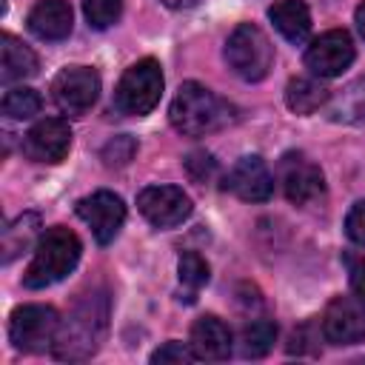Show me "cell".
<instances>
[{
    "label": "cell",
    "mask_w": 365,
    "mask_h": 365,
    "mask_svg": "<svg viewBox=\"0 0 365 365\" xmlns=\"http://www.w3.org/2000/svg\"><path fill=\"white\" fill-rule=\"evenodd\" d=\"M71 23L74 14L68 0H37L34 9L29 11V31L48 43L66 40L71 34Z\"/></svg>",
    "instance_id": "2e32d148"
},
{
    "label": "cell",
    "mask_w": 365,
    "mask_h": 365,
    "mask_svg": "<svg viewBox=\"0 0 365 365\" xmlns=\"http://www.w3.org/2000/svg\"><path fill=\"white\" fill-rule=\"evenodd\" d=\"M60 328V317L51 305H20L9 317V339L23 354H37L54 342Z\"/></svg>",
    "instance_id": "8992f818"
},
{
    "label": "cell",
    "mask_w": 365,
    "mask_h": 365,
    "mask_svg": "<svg viewBox=\"0 0 365 365\" xmlns=\"http://www.w3.org/2000/svg\"><path fill=\"white\" fill-rule=\"evenodd\" d=\"M356 29H359V34L365 37V0H362L359 9H356Z\"/></svg>",
    "instance_id": "4dcf8cb0"
},
{
    "label": "cell",
    "mask_w": 365,
    "mask_h": 365,
    "mask_svg": "<svg viewBox=\"0 0 365 365\" xmlns=\"http://www.w3.org/2000/svg\"><path fill=\"white\" fill-rule=\"evenodd\" d=\"M277 339V325L271 319H254L242 328V336H240V351L242 356H251V359H259L271 351Z\"/></svg>",
    "instance_id": "44dd1931"
},
{
    "label": "cell",
    "mask_w": 365,
    "mask_h": 365,
    "mask_svg": "<svg viewBox=\"0 0 365 365\" xmlns=\"http://www.w3.org/2000/svg\"><path fill=\"white\" fill-rule=\"evenodd\" d=\"M106 328H108V299L106 294H88L74 305V311L66 319H60L51 351L57 359H68V362L88 359L91 354H97Z\"/></svg>",
    "instance_id": "6da1fadb"
},
{
    "label": "cell",
    "mask_w": 365,
    "mask_h": 365,
    "mask_svg": "<svg viewBox=\"0 0 365 365\" xmlns=\"http://www.w3.org/2000/svg\"><path fill=\"white\" fill-rule=\"evenodd\" d=\"M322 336L331 345H356L365 339V299L339 294L322 314Z\"/></svg>",
    "instance_id": "52a82bcc"
},
{
    "label": "cell",
    "mask_w": 365,
    "mask_h": 365,
    "mask_svg": "<svg viewBox=\"0 0 365 365\" xmlns=\"http://www.w3.org/2000/svg\"><path fill=\"white\" fill-rule=\"evenodd\" d=\"M185 168H188V174H191L197 182H205V180L217 171V163L211 160V154H205V151H194V154L185 157Z\"/></svg>",
    "instance_id": "83f0119b"
},
{
    "label": "cell",
    "mask_w": 365,
    "mask_h": 365,
    "mask_svg": "<svg viewBox=\"0 0 365 365\" xmlns=\"http://www.w3.org/2000/svg\"><path fill=\"white\" fill-rule=\"evenodd\" d=\"M356 57V48H354V40L348 31L342 29H331L325 34H319L308 48H305V66L314 77H322V80H331V77H339Z\"/></svg>",
    "instance_id": "9c48e42d"
},
{
    "label": "cell",
    "mask_w": 365,
    "mask_h": 365,
    "mask_svg": "<svg viewBox=\"0 0 365 365\" xmlns=\"http://www.w3.org/2000/svg\"><path fill=\"white\" fill-rule=\"evenodd\" d=\"M34 74H37V54L23 40L6 31L0 37V83L11 86Z\"/></svg>",
    "instance_id": "e0dca14e"
},
{
    "label": "cell",
    "mask_w": 365,
    "mask_h": 365,
    "mask_svg": "<svg viewBox=\"0 0 365 365\" xmlns=\"http://www.w3.org/2000/svg\"><path fill=\"white\" fill-rule=\"evenodd\" d=\"M351 285H354V291L365 299V259L351 268Z\"/></svg>",
    "instance_id": "f1b7e54d"
},
{
    "label": "cell",
    "mask_w": 365,
    "mask_h": 365,
    "mask_svg": "<svg viewBox=\"0 0 365 365\" xmlns=\"http://www.w3.org/2000/svg\"><path fill=\"white\" fill-rule=\"evenodd\" d=\"M160 94H163V68L154 57H143L120 77L114 88V108L128 117H143L160 103Z\"/></svg>",
    "instance_id": "5b68a950"
},
{
    "label": "cell",
    "mask_w": 365,
    "mask_h": 365,
    "mask_svg": "<svg viewBox=\"0 0 365 365\" xmlns=\"http://www.w3.org/2000/svg\"><path fill=\"white\" fill-rule=\"evenodd\" d=\"M282 191L294 205H305L325 191V177L305 154H285L279 163Z\"/></svg>",
    "instance_id": "5bb4252c"
},
{
    "label": "cell",
    "mask_w": 365,
    "mask_h": 365,
    "mask_svg": "<svg viewBox=\"0 0 365 365\" xmlns=\"http://www.w3.org/2000/svg\"><path fill=\"white\" fill-rule=\"evenodd\" d=\"M71 148V128L60 117L37 120L23 137V154L31 163H60Z\"/></svg>",
    "instance_id": "7c38bea8"
},
{
    "label": "cell",
    "mask_w": 365,
    "mask_h": 365,
    "mask_svg": "<svg viewBox=\"0 0 365 365\" xmlns=\"http://www.w3.org/2000/svg\"><path fill=\"white\" fill-rule=\"evenodd\" d=\"M168 9H191V6H197L200 0H163Z\"/></svg>",
    "instance_id": "f546056e"
},
{
    "label": "cell",
    "mask_w": 365,
    "mask_h": 365,
    "mask_svg": "<svg viewBox=\"0 0 365 365\" xmlns=\"http://www.w3.org/2000/svg\"><path fill=\"white\" fill-rule=\"evenodd\" d=\"M345 234H348L351 242L365 245V200L351 205V211L345 217Z\"/></svg>",
    "instance_id": "4316f807"
},
{
    "label": "cell",
    "mask_w": 365,
    "mask_h": 365,
    "mask_svg": "<svg viewBox=\"0 0 365 365\" xmlns=\"http://www.w3.org/2000/svg\"><path fill=\"white\" fill-rule=\"evenodd\" d=\"M134 154H137V143H134V137H128V134H120V137H114V140H108L106 145H103V163L108 165V168H123V165H128L131 160H134Z\"/></svg>",
    "instance_id": "d4e9b609"
},
{
    "label": "cell",
    "mask_w": 365,
    "mask_h": 365,
    "mask_svg": "<svg viewBox=\"0 0 365 365\" xmlns=\"http://www.w3.org/2000/svg\"><path fill=\"white\" fill-rule=\"evenodd\" d=\"M37 228H40L37 214H23L14 222H9L3 228V262H11L14 257H20L37 237Z\"/></svg>",
    "instance_id": "ffe728a7"
},
{
    "label": "cell",
    "mask_w": 365,
    "mask_h": 365,
    "mask_svg": "<svg viewBox=\"0 0 365 365\" xmlns=\"http://www.w3.org/2000/svg\"><path fill=\"white\" fill-rule=\"evenodd\" d=\"M40 106H43L40 94L34 88H29V86L9 88L3 94V103H0V108H3V114L9 120H29V117H34L40 111Z\"/></svg>",
    "instance_id": "7402d4cb"
},
{
    "label": "cell",
    "mask_w": 365,
    "mask_h": 365,
    "mask_svg": "<svg viewBox=\"0 0 365 365\" xmlns=\"http://www.w3.org/2000/svg\"><path fill=\"white\" fill-rule=\"evenodd\" d=\"M177 274H180V282H182L185 288L197 291V288H202V285L208 282V262H205L200 254L185 251V254L180 257V262H177Z\"/></svg>",
    "instance_id": "cb8c5ba5"
},
{
    "label": "cell",
    "mask_w": 365,
    "mask_h": 365,
    "mask_svg": "<svg viewBox=\"0 0 365 365\" xmlns=\"http://www.w3.org/2000/svg\"><path fill=\"white\" fill-rule=\"evenodd\" d=\"M188 345L194 348L197 359L222 362L231 356V331L220 317L205 314L191 325V342Z\"/></svg>",
    "instance_id": "9a60e30c"
},
{
    "label": "cell",
    "mask_w": 365,
    "mask_h": 365,
    "mask_svg": "<svg viewBox=\"0 0 365 365\" xmlns=\"http://www.w3.org/2000/svg\"><path fill=\"white\" fill-rule=\"evenodd\" d=\"M80 254H83V245L74 231H68L63 225L48 228L46 234H40V240L34 245V257L23 274V285L31 291H40V288L60 282L63 277H68L77 268Z\"/></svg>",
    "instance_id": "3957f363"
},
{
    "label": "cell",
    "mask_w": 365,
    "mask_h": 365,
    "mask_svg": "<svg viewBox=\"0 0 365 365\" xmlns=\"http://www.w3.org/2000/svg\"><path fill=\"white\" fill-rule=\"evenodd\" d=\"M331 97V88L322 83V77H297L285 88V103L294 114H314L319 106H325Z\"/></svg>",
    "instance_id": "d6986e66"
},
{
    "label": "cell",
    "mask_w": 365,
    "mask_h": 365,
    "mask_svg": "<svg viewBox=\"0 0 365 365\" xmlns=\"http://www.w3.org/2000/svg\"><path fill=\"white\" fill-rule=\"evenodd\" d=\"M268 20L288 43H305L311 34V11L305 0H277L268 9Z\"/></svg>",
    "instance_id": "ac0fdd59"
},
{
    "label": "cell",
    "mask_w": 365,
    "mask_h": 365,
    "mask_svg": "<svg viewBox=\"0 0 365 365\" xmlns=\"http://www.w3.org/2000/svg\"><path fill=\"white\" fill-rule=\"evenodd\" d=\"M354 111H356V120H359V123H365V100H359Z\"/></svg>",
    "instance_id": "1f68e13d"
},
{
    "label": "cell",
    "mask_w": 365,
    "mask_h": 365,
    "mask_svg": "<svg viewBox=\"0 0 365 365\" xmlns=\"http://www.w3.org/2000/svg\"><path fill=\"white\" fill-rule=\"evenodd\" d=\"M123 0H83V14L91 29H108L117 23Z\"/></svg>",
    "instance_id": "603a6c76"
},
{
    "label": "cell",
    "mask_w": 365,
    "mask_h": 365,
    "mask_svg": "<svg viewBox=\"0 0 365 365\" xmlns=\"http://www.w3.org/2000/svg\"><path fill=\"white\" fill-rule=\"evenodd\" d=\"M168 120L174 131H180L182 137H205L231 125L237 120V111L228 100L217 97L211 88L200 83H182L171 100Z\"/></svg>",
    "instance_id": "7a4b0ae2"
},
{
    "label": "cell",
    "mask_w": 365,
    "mask_h": 365,
    "mask_svg": "<svg viewBox=\"0 0 365 365\" xmlns=\"http://www.w3.org/2000/svg\"><path fill=\"white\" fill-rule=\"evenodd\" d=\"M222 188L245 202H265L274 194V177L262 157H240L222 180Z\"/></svg>",
    "instance_id": "4fadbf2b"
},
{
    "label": "cell",
    "mask_w": 365,
    "mask_h": 365,
    "mask_svg": "<svg viewBox=\"0 0 365 365\" xmlns=\"http://www.w3.org/2000/svg\"><path fill=\"white\" fill-rule=\"evenodd\" d=\"M137 208L154 228H174V225L185 222L194 211L191 197L177 185H148V188H143L137 194Z\"/></svg>",
    "instance_id": "30bf717a"
},
{
    "label": "cell",
    "mask_w": 365,
    "mask_h": 365,
    "mask_svg": "<svg viewBox=\"0 0 365 365\" xmlns=\"http://www.w3.org/2000/svg\"><path fill=\"white\" fill-rule=\"evenodd\" d=\"M77 217L91 228L100 245H108L125 222V202L114 191H94L77 202Z\"/></svg>",
    "instance_id": "8fae6325"
},
{
    "label": "cell",
    "mask_w": 365,
    "mask_h": 365,
    "mask_svg": "<svg viewBox=\"0 0 365 365\" xmlns=\"http://www.w3.org/2000/svg\"><path fill=\"white\" fill-rule=\"evenodd\" d=\"M194 359H197L194 348H191V345H185V342H177V339H171V342L160 345V348L151 354V362H154V365H171V362L185 365V362H194Z\"/></svg>",
    "instance_id": "484cf974"
},
{
    "label": "cell",
    "mask_w": 365,
    "mask_h": 365,
    "mask_svg": "<svg viewBox=\"0 0 365 365\" xmlns=\"http://www.w3.org/2000/svg\"><path fill=\"white\" fill-rule=\"evenodd\" d=\"M51 97L66 114H86L100 97V74L88 66H68L51 80Z\"/></svg>",
    "instance_id": "ba28073f"
},
{
    "label": "cell",
    "mask_w": 365,
    "mask_h": 365,
    "mask_svg": "<svg viewBox=\"0 0 365 365\" xmlns=\"http://www.w3.org/2000/svg\"><path fill=\"white\" fill-rule=\"evenodd\" d=\"M225 63L245 83H259L274 66V46L254 23H240L225 40Z\"/></svg>",
    "instance_id": "277c9868"
}]
</instances>
